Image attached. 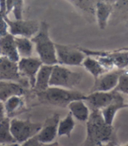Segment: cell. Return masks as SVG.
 <instances>
[{
	"instance_id": "obj_19",
	"label": "cell",
	"mask_w": 128,
	"mask_h": 146,
	"mask_svg": "<svg viewBox=\"0 0 128 146\" xmlns=\"http://www.w3.org/2000/svg\"><path fill=\"white\" fill-rule=\"evenodd\" d=\"M15 43L20 58L32 57L34 50V43L29 38L15 37Z\"/></svg>"
},
{
	"instance_id": "obj_36",
	"label": "cell",
	"mask_w": 128,
	"mask_h": 146,
	"mask_svg": "<svg viewBox=\"0 0 128 146\" xmlns=\"http://www.w3.org/2000/svg\"><path fill=\"white\" fill-rule=\"evenodd\" d=\"M0 57H1V56H0Z\"/></svg>"
},
{
	"instance_id": "obj_33",
	"label": "cell",
	"mask_w": 128,
	"mask_h": 146,
	"mask_svg": "<svg viewBox=\"0 0 128 146\" xmlns=\"http://www.w3.org/2000/svg\"><path fill=\"white\" fill-rule=\"evenodd\" d=\"M125 70H128V66L126 67V69H125Z\"/></svg>"
},
{
	"instance_id": "obj_4",
	"label": "cell",
	"mask_w": 128,
	"mask_h": 146,
	"mask_svg": "<svg viewBox=\"0 0 128 146\" xmlns=\"http://www.w3.org/2000/svg\"><path fill=\"white\" fill-rule=\"evenodd\" d=\"M82 79V73L73 71L62 65L56 64L53 67L49 86L74 90L75 87L80 85Z\"/></svg>"
},
{
	"instance_id": "obj_20",
	"label": "cell",
	"mask_w": 128,
	"mask_h": 146,
	"mask_svg": "<svg viewBox=\"0 0 128 146\" xmlns=\"http://www.w3.org/2000/svg\"><path fill=\"white\" fill-rule=\"evenodd\" d=\"M82 65L90 73L95 79L100 77L101 75L104 74L105 72H107V70L99 64V62L92 56H86Z\"/></svg>"
},
{
	"instance_id": "obj_8",
	"label": "cell",
	"mask_w": 128,
	"mask_h": 146,
	"mask_svg": "<svg viewBox=\"0 0 128 146\" xmlns=\"http://www.w3.org/2000/svg\"><path fill=\"white\" fill-rule=\"evenodd\" d=\"M0 81H12L28 88V81L21 76L18 70V62H13L6 57H0Z\"/></svg>"
},
{
	"instance_id": "obj_25",
	"label": "cell",
	"mask_w": 128,
	"mask_h": 146,
	"mask_svg": "<svg viewBox=\"0 0 128 146\" xmlns=\"http://www.w3.org/2000/svg\"><path fill=\"white\" fill-rule=\"evenodd\" d=\"M114 91L119 93L128 94V70H124L120 74L118 81V85H117Z\"/></svg>"
},
{
	"instance_id": "obj_34",
	"label": "cell",
	"mask_w": 128,
	"mask_h": 146,
	"mask_svg": "<svg viewBox=\"0 0 128 146\" xmlns=\"http://www.w3.org/2000/svg\"><path fill=\"white\" fill-rule=\"evenodd\" d=\"M127 26H128V22H127Z\"/></svg>"
},
{
	"instance_id": "obj_31",
	"label": "cell",
	"mask_w": 128,
	"mask_h": 146,
	"mask_svg": "<svg viewBox=\"0 0 128 146\" xmlns=\"http://www.w3.org/2000/svg\"><path fill=\"white\" fill-rule=\"evenodd\" d=\"M0 146H18V143H12V144H0Z\"/></svg>"
},
{
	"instance_id": "obj_18",
	"label": "cell",
	"mask_w": 128,
	"mask_h": 146,
	"mask_svg": "<svg viewBox=\"0 0 128 146\" xmlns=\"http://www.w3.org/2000/svg\"><path fill=\"white\" fill-rule=\"evenodd\" d=\"M53 65H47L43 64L40 70L37 73L36 80H35V86L34 90L36 92H42L45 91L49 87V82L53 71Z\"/></svg>"
},
{
	"instance_id": "obj_30",
	"label": "cell",
	"mask_w": 128,
	"mask_h": 146,
	"mask_svg": "<svg viewBox=\"0 0 128 146\" xmlns=\"http://www.w3.org/2000/svg\"><path fill=\"white\" fill-rule=\"evenodd\" d=\"M100 1H103V2H105V3H108V4H111V5H114L118 0H100Z\"/></svg>"
},
{
	"instance_id": "obj_22",
	"label": "cell",
	"mask_w": 128,
	"mask_h": 146,
	"mask_svg": "<svg viewBox=\"0 0 128 146\" xmlns=\"http://www.w3.org/2000/svg\"><path fill=\"white\" fill-rule=\"evenodd\" d=\"M17 143L11 132V119L6 117L0 122V144Z\"/></svg>"
},
{
	"instance_id": "obj_1",
	"label": "cell",
	"mask_w": 128,
	"mask_h": 146,
	"mask_svg": "<svg viewBox=\"0 0 128 146\" xmlns=\"http://www.w3.org/2000/svg\"><path fill=\"white\" fill-rule=\"evenodd\" d=\"M87 122V137L84 146H99L111 140L112 137V126L107 125L100 110H92Z\"/></svg>"
},
{
	"instance_id": "obj_6",
	"label": "cell",
	"mask_w": 128,
	"mask_h": 146,
	"mask_svg": "<svg viewBox=\"0 0 128 146\" xmlns=\"http://www.w3.org/2000/svg\"><path fill=\"white\" fill-rule=\"evenodd\" d=\"M56 57L59 65L80 66L86 57L78 46H70L55 43Z\"/></svg>"
},
{
	"instance_id": "obj_9",
	"label": "cell",
	"mask_w": 128,
	"mask_h": 146,
	"mask_svg": "<svg viewBox=\"0 0 128 146\" xmlns=\"http://www.w3.org/2000/svg\"><path fill=\"white\" fill-rule=\"evenodd\" d=\"M42 65L43 64L39 57L20 58L18 62L19 73L28 81L32 89L34 88L37 73Z\"/></svg>"
},
{
	"instance_id": "obj_13",
	"label": "cell",
	"mask_w": 128,
	"mask_h": 146,
	"mask_svg": "<svg viewBox=\"0 0 128 146\" xmlns=\"http://www.w3.org/2000/svg\"><path fill=\"white\" fill-rule=\"evenodd\" d=\"M0 56L15 62H18L20 59L15 43V37L10 33L0 36Z\"/></svg>"
},
{
	"instance_id": "obj_7",
	"label": "cell",
	"mask_w": 128,
	"mask_h": 146,
	"mask_svg": "<svg viewBox=\"0 0 128 146\" xmlns=\"http://www.w3.org/2000/svg\"><path fill=\"white\" fill-rule=\"evenodd\" d=\"M5 19L8 25L9 33L14 37L33 38L40 29V23L36 20L15 19L12 20L5 15Z\"/></svg>"
},
{
	"instance_id": "obj_16",
	"label": "cell",
	"mask_w": 128,
	"mask_h": 146,
	"mask_svg": "<svg viewBox=\"0 0 128 146\" xmlns=\"http://www.w3.org/2000/svg\"><path fill=\"white\" fill-rule=\"evenodd\" d=\"M113 11V5L108 3H105L100 0H98L96 5L95 15L97 17L98 25L99 28L105 29L108 24V20Z\"/></svg>"
},
{
	"instance_id": "obj_17",
	"label": "cell",
	"mask_w": 128,
	"mask_h": 146,
	"mask_svg": "<svg viewBox=\"0 0 128 146\" xmlns=\"http://www.w3.org/2000/svg\"><path fill=\"white\" fill-rule=\"evenodd\" d=\"M68 108L69 109V113L76 118L77 121L84 122L87 121L90 117V109L87 106L85 100H75L69 104Z\"/></svg>"
},
{
	"instance_id": "obj_35",
	"label": "cell",
	"mask_w": 128,
	"mask_h": 146,
	"mask_svg": "<svg viewBox=\"0 0 128 146\" xmlns=\"http://www.w3.org/2000/svg\"><path fill=\"white\" fill-rule=\"evenodd\" d=\"M126 146H128V144H127V145H126Z\"/></svg>"
},
{
	"instance_id": "obj_24",
	"label": "cell",
	"mask_w": 128,
	"mask_h": 146,
	"mask_svg": "<svg viewBox=\"0 0 128 146\" xmlns=\"http://www.w3.org/2000/svg\"><path fill=\"white\" fill-rule=\"evenodd\" d=\"M71 2L82 11L90 14H95L98 0H71Z\"/></svg>"
},
{
	"instance_id": "obj_11",
	"label": "cell",
	"mask_w": 128,
	"mask_h": 146,
	"mask_svg": "<svg viewBox=\"0 0 128 146\" xmlns=\"http://www.w3.org/2000/svg\"><path fill=\"white\" fill-rule=\"evenodd\" d=\"M60 122L59 114L55 113L51 117L47 118L45 122L42 124V128L37 134L36 137L43 144L53 143L58 135V125Z\"/></svg>"
},
{
	"instance_id": "obj_32",
	"label": "cell",
	"mask_w": 128,
	"mask_h": 146,
	"mask_svg": "<svg viewBox=\"0 0 128 146\" xmlns=\"http://www.w3.org/2000/svg\"><path fill=\"white\" fill-rule=\"evenodd\" d=\"M118 49H119V50H124V51L128 52V47H126V48H118Z\"/></svg>"
},
{
	"instance_id": "obj_27",
	"label": "cell",
	"mask_w": 128,
	"mask_h": 146,
	"mask_svg": "<svg viewBox=\"0 0 128 146\" xmlns=\"http://www.w3.org/2000/svg\"><path fill=\"white\" fill-rule=\"evenodd\" d=\"M8 34V25L5 19V15L0 13V36Z\"/></svg>"
},
{
	"instance_id": "obj_15",
	"label": "cell",
	"mask_w": 128,
	"mask_h": 146,
	"mask_svg": "<svg viewBox=\"0 0 128 146\" xmlns=\"http://www.w3.org/2000/svg\"><path fill=\"white\" fill-rule=\"evenodd\" d=\"M125 108H128V104H125L124 98L122 97V95H120L115 101H113L109 106L101 110V114L104 118V122L107 125L112 126L116 113H118L119 110Z\"/></svg>"
},
{
	"instance_id": "obj_3",
	"label": "cell",
	"mask_w": 128,
	"mask_h": 146,
	"mask_svg": "<svg viewBox=\"0 0 128 146\" xmlns=\"http://www.w3.org/2000/svg\"><path fill=\"white\" fill-rule=\"evenodd\" d=\"M36 96L41 103L59 108H68L72 101L86 100V95L75 89L69 90L55 86H49L42 92H36Z\"/></svg>"
},
{
	"instance_id": "obj_21",
	"label": "cell",
	"mask_w": 128,
	"mask_h": 146,
	"mask_svg": "<svg viewBox=\"0 0 128 146\" xmlns=\"http://www.w3.org/2000/svg\"><path fill=\"white\" fill-rule=\"evenodd\" d=\"M75 121L73 115L69 113L62 120H60L58 125V135L59 137H67L69 138L71 137V133L75 129Z\"/></svg>"
},
{
	"instance_id": "obj_14",
	"label": "cell",
	"mask_w": 128,
	"mask_h": 146,
	"mask_svg": "<svg viewBox=\"0 0 128 146\" xmlns=\"http://www.w3.org/2000/svg\"><path fill=\"white\" fill-rule=\"evenodd\" d=\"M27 88L17 82L0 81V101L5 102L8 99L14 96H23Z\"/></svg>"
},
{
	"instance_id": "obj_10",
	"label": "cell",
	"mask_w": 128,
	"mask_h": 146,
	"mask_svg": "<svg viewBox=\"0 0 128 146\" xmlns=\"http://www.w3.org/2000/svg\"><path fill=\"white\" fill-rule=\"evenodd\" d=\"M121 93L112 91V92H93L86 96L85 101L88 102L92 110H102L113 101H115Z\"/></svg>"
},
{
	"instance_id": "obj_26",
	"label": "cell",
	"mask_w": 128,
	"mask_h": 146,
	"mask_svg": "<svg viewBox=\"0 0 128 146\" xmlns=\"http://www.w3.org/2000/svg\"><path fill=\"white\" fill-rule=\"evenodd\" d=\"M13 4V13L15 19H22L23 14V5L24 0H12Z\"/></svg>"
},
{
	"instance_id": "obj_23",
	"label": "cell",
	"mask_w": 128,
	"mask_h": 146,
	"mask_svg": "<svg viewBox=\"0 0 128 146\" xmlns=\"http://www.w3.org/2000/svg\"><path fill=\"white\" fill-rule=\"evenodd\" d=\"M4 105L6 116L10 118L11 116L14 115L15 113L22 108V107L24 106V100L22 99V96H14L4 102Z\"/></svg>"
},
{
	"instance_id": "obj_28",
	"label": "cell",
	"mask_w": 128,
	"mask_h": 146,
	"mask_svg": "<svg viewBox=\"0 0 128 146\" xmlns=\"http://www.w3.org/2000/svg\"><path fill=\"white\" fill-rule=\"evenodd\" d=\"M6 118V113L5 109V105L4 103L0 101V122L4 121Z\"/></svg>"
},
{
	"instance_id": "obj_2",
	"label": "cell",
	"mask_w": 128,
	"mask_h": 146,
	"mask_svg": "<svg viewBox=\"0 0 128 146\" xmlns=\"http://www.w3.org/2000/svg\"><path fill=\"white\" fill-rule=\"evenodd\" d=\"M31 40L35 46L36 52L42 64L53 66L58 64L55 43L53 42L50 38L49 25L47 21H41L40 23L38 33L31 38Z\"/></svg>"
},
{
	"instance_id": "obj_5",
	"label": "cell",
	"mask_w": 128,
	"mask_h": 146,
	"mask_svg": "<svg viewBox=\"0 0 128 146\" xmlns=\"http://www.w3.org/2000/svg\"><path fill=\"white\" fill-rule=\"evenodd\" d=\"M41 128V123L33 122L29 119H11V132L18 144H21L36 137Z\"/></svg>"
},
{
	"instance_id": "obj_12",
	"label": "cell",
	"mask_w": 128,
	"mask_h": 146,
	"mask_svg": "<svg viewBox=\"0 0 128 146\" xmlns=\"http://www.w3.org/2000/svg\"><path fill=\"white\" fill-rule=\"evenodd\" d=\"M124 70L114 69L110 71L105 72L98 78L95 79V84L91 88V92H112L113 91L117 85L120 74Z\"/></svg>"
},
{
	"instance_id": "obj_29",
	"label": "cell",
	"mask_w": 128,
	"mask_h": 146,
	"mask_svg": "<svg viewBox=\"0 0 128 146\" xmlns=\"http://www.w3.org/2000/svg\"><path fill=\"white\" fill-rule=\"evenodd\" d=\"M0 13L6 15V0H0Z\"/></svg>"
}]
</instances>
